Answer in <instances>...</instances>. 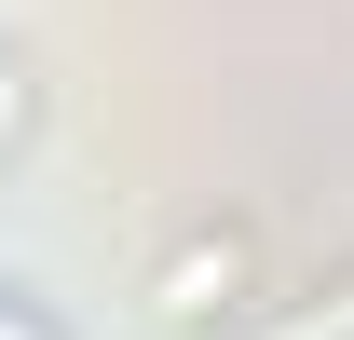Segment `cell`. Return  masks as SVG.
Segmentation results:
<instances>
[{
    "label": "cell",
    "mask_w": 354,
    "mask_h": 340,
    "mask_svg": "<svg viewBox=\"0 0 354 340\" xmlns=\"http://www.w3.org/2000/svg\"><path fill=\"white\" fill-rule=\"evenodd\" d=\"M14 123H28V95H14V68H0V136H14Z\"/></svg>",
    "instance_id": "obj_1"
},
{
    "label": "cell",
    "mask_w": 354,
    "mask_h": 340,
    "mask_svg": "<svg viewBox=\"0 0 354 340\" xmlns=\"http://www.w3.org/2000/svg\"><path fill=\"white\" fill-rule=\"evenodd\" d=\"M0 340H41V327H28V313H0Z\"/></svg>",
    "instance_id": "obj_2"
}]
</instances>
